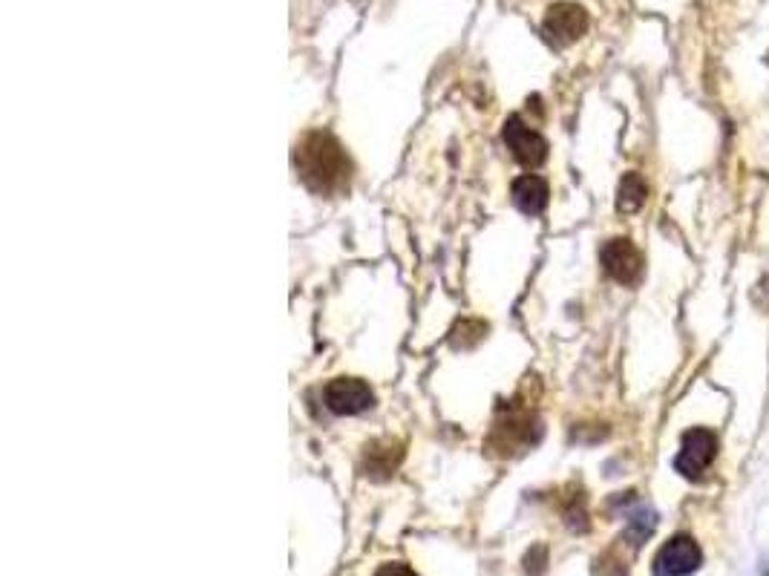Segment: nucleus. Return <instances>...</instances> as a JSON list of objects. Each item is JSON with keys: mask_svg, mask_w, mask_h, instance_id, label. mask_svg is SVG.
Returning <instances> with one entry per match:
<instances>
[{"mask_svg": "<svg viewBox=\"0 0 769 576\" xmlns=\"http://www.w3.org/2000/svg\"><path fill=\"white\" fill-rule=\"evenodd\" d=\"M295 165L300 179L314 193L332 196V193H340L349 188L352 165H349V156L344 153V147L329 133L317 130V133L303 136V142L297 144L295 151Z\"/></svg>", "mask_w": 769, "mask_h": 576, "instance_id": "nucleus-1", "label": "nucleus"}, {"mask_svg": "<svg viewBox=\"0 0 769 576\" xmlns=\"http://www.w3.org/2000/svg\"><path fill=\"white\" fill-rule=\"evenodd\" d=\"M542 435L537 416L530 409H510L507 421H498L490 435V447L502 449V453H521V449L533 447Z\"/></svg>", "mask_w": 769, "mask_h": 576, "instance_id": "nucleus-2", "label": "nucleus"}, {"mask_svg": "<svg viewBox=\"0 0 769 576\" xmlns=\"http://www.w3.org/2000/svg\"><path fill=\"white\" fill-rule=\"evenodd\" d=\"M718 456V435L712 430L695 427L683 435L681 453L674 458V470L686 476V479H697L700 472L709 470V465Z\"/></svg>", "mask_w": 769, "mask_h": 576, "instance_id": "nucleus-3", "label": "nucleus"}, {"mask_svg": "<svg viewBox=\"0 0 769 576\" xmlns=\"http://www.w3.org/2000/svg\"><path fill=\"white\" fill-rule=\"evenodd\" d=\"M704 553L692 537H672L651 562L654 576H689L700 568Z\"/></svg>", "mask_w": 769, "mask_h": 576, "instance_id": "nucleus-4", "label": "nucleus"}, {"mask_svg": "<svg viewBox=\"0 0 769 576\" xmlns=\"http://www.w3.org/2000/svg\"><path fill=\"white\" fill-rule=\"evenodd\" d=\"M323 404L329 412L335 416H358V412H367L372 404H375V395L369 389L363 381H355V377H335L326 384L323 389Z\"/></svg>", "mask_w": 769, "mask_h": 576, "instance_id": "nucleus-5", "label": "nucleus"}, {"mask_svg": "<svg viewBox=\"0 0 769 576\" xmlns=\"http://www.w3.org/2000/svg\"><path fill=\"white\" fill-rule=\"evenodd\" d=\"M602 268L611 280L623 283V286H634L642 277V254L637 251L632 240H611L602 245L600 251Z\"/></svg>", "mask_w": 769, "mask_h": 576, "instance_id": "nucleus-6", "label": "nucleus"}, {"mask_svg": "<svg viewBox=\"0 0 769 576\" xmlns=\"http://www.w3.org/2000/svg\"><path fill=\"white\" fill-rule=\"evenodd\" d=\"M505 144L510 147L513 159L521 161L525 168H537L548 159V142L537 130L528 128L519 116H510L505 124Z\"/></svg>", "mask_w": 769, "mask_h": 576, "instance_id": "nucleus-7", "label": "nucleus"}, {"mask_svg": "<svg viewBox=\"0 0 769 576\" xmlns=\"http://www.w3.org/2000/svg\"><path fill=\"white\" fill-rule=\"evenodd\" d=\"M542 29H545L548 38H551L553 44H560V47L574 44L579 35H586L588 12L582 7H577V3H553V7L548 9Z\"/></svg>", "mask_w": 769, "mask_h": 576, "instance_id": "nucleus-8", "label": "nucleus"}, {"mask_svg": "<svg viewBox=\"0 0 769 576\" xmlns=\"http://www.w3.org/2000/svg\"><path fill=\"white\" fill-rule=\"evenodd\" d=\"M510 193H513V202H516V208H519L521 214H528V216L542 214V211H545V205H548V196H551L545 179L533 177V173L516 179V182H513V188H510Z\"/></svg>", "mask_w": 769, "mask_h": 576, "instance_id": "nucleus-9", "label": "nucleus"}, {"mask_svg": "<svg viewBox=\"0 0 769 576\" xmlns=\"http://www.w3.org/2000/svg\"><path fill=\"white\" fill-rule=\"evenodd\" d=\"M649 200V184L640 173H625L617 188V211L620 214H637Z\"/></svg>", "mask_w": 769, "mask_h": 576, "instance_id": "nucleus-10", "label": "nucleus"}, {"mask_svg": "<svg viewBox=\"0 0 769 576\" xmlns=\"http://www.w3.org/2000/svg\"><path fill=\"white\" fill-rule=\"evenodd\" d=\"M651 530H654V513L640 511V513H634L632 519H628V530H625V537H632L634 544H642Z\"/></svg>", "mask_w": 769, "mask_h": 576, "instance_id": "nucleus-11", "label": "nucleus"}, {"mask_svg": "<svg viewBox=\"0 0 769 576\" xmlns=\"http://www.w3.org/2000/svg\"><path fill=\"white\" fill-rule=\"evenodd\" d=\"M375 576H418V574L412 568H407L404 562H386V565H381V568L375 571Z\"/></svg>", "mask_w": 769, "mask_h": 576, "instance_id": "nucleus-12", "label": "nucleus"}]
</instances>
